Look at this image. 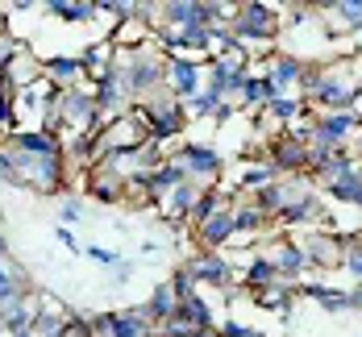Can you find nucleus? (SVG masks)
Masks as SVG:
<instances>
[{
	"mask_svg": "<svg viewBox=\"0 0 362 337\" xmlns=\"http://www.w3.org/2000/svg\"><path fill=\"white\" fill-rule=\"evenodd\" d=\"M296 96L313 112H354L362 96V54H346L333 63H308Z\"/></svg>",
	"mask_w": 362,
	"mask_h": 337,
	"instance_id": "obj_1",
	"label": "nucleus"
},
{
	"mask_svg": "<svg viewBox=\"0 0 362 337\" xmlns=\"http://www.w3.org/2000/svg\"><path fill=\"white\" fill-rule=\"evenodd\" d=\"M134 112H138V121L146 125V134H150L158 146L183 138V129H187V112H183V105L171 96V92H158L154 100L134 105Z\"/></svg>",
	"mask_w": 362,
	"mask_h": 337,
	"instance_id": "obj_2",
	"label": "nucleus"
},
{
	"mask_svg": "<svg viewBox=\"0 0 362 337\" xmlns=\"http://www.w3.org/2000/svg\"><path fill=\"white\" fill-rule=\"evenodd\" d=\"M279 8L275 4H258V0H250V4H238V13H233V21H229V34L238 37L242 46L250 42L254 46H262V42H275V34H279Z\"/></svg>",
	"mask_w": 362,
	"mask_h": 337,
	"instance_id": "obj_3",
	"label": "nucleus"
},
{
	"mask_svg": "<svg viewBox=\"0 0 362 337\" xmlns=\"http://www.w3.org/2000/svg\"><path fill=\"white\" fill-rule=\"evenodd\" d=\"M167 158H175L183 171H187V179H196L200 187H217L221 171H225V158H221V150L213 142H183Z\"/></svg>",
	"mask_w": 362,
	"mask_h": 337,
	"instance_id": "obj_4",
	"label": "nucleus"
},
{
	"mask_svg": "<svg viewBox=\"0 0 362 337\" xmlns=\"http://www.w3.org/2000/svg\"><path fill=\"white\" fill-rule=\"evenodd\" d=\"M167 92H171L180 105L192 100V96H200V92H204V63L192 59V54L167 59Z\"/></svg>",
	"mask_w": 362,
	"mask_h": 337,
	"instance_id": "obj_5",
	"label": "nucleus"
},
{
	"mask_svg": "<svg viewBox=\"0 0 362 337\" xmlns=\"http://www.w3.org/2000/svg\"><path fill=\"white\" fill-rule=\"evenodd\" d=\"M88 83H92V92H96V109H100V117H105V121L125 117V109L134 112V100H129V92H125V83H121L117 67L100 71L96 79H88Z\"/></svg>",
	"mask_w": 362,
	"mask_h": 337,
	"instance_id": "obj_6",
	"label": "nucleus"
},
{
	"mask_svg": "<svg viewBox=\"0 0 362 337\" xmlns=\"http://www.w3.org/2000/svg\"><path fill=\"white\" fill-rule=\"evenodd\" d=\"M350 138H358V117L354 112H313V142L346 150Z\"/></svg>",
	"mask_w": 362,
	"mask_h": 337,
	"instance_id": "obj_7",
	"label": "nucleus"
},
{
	"mask_svg": "<svg viewBox=\"0 0 362 337\" xmlns=\"http://www.w3.org/2000/svg\"><path fill=\"white\" fill-rule=\"evenodd\" d=\"M183 271L196 279V283H209V288H229V279H233V262L225 259L221 250H196L192 259L183 262Z\"/></svg>",
	"mask_w": 362,
	"mask_h": 337,
	"instance_id": "obj_8",
	"label": "nucleus"
},
{
	"mask_svg": "<svg viewBox=\"0 0 362 337\" xmlns=\"http://www.w3.org/2000/svg\"><path fill=\"white\" fill-rule=\"evenodd\" d=\"M267 162L279 171V175H308V146L296 142L288 129L267 146Z\"/></svg>",
	"mask_w": 362,
	"mask_h": 337,
	"instance_id": "obj_9",
	"label": "nucleus"
},
{
	"mask_svg": "<svg viewBox=\"0 0 362 337\" xmlns=\"http://www.w3.org/2000/svg\"><path fill=\"white\" fill-rule=\"evenodd\" d=\"M238 233V221H233V204H225L217 208L209 221L192 225V237H196V246L200 250H221V246H229V237Z\"/></svg>",
	"mask_w": 362,
	"mask_h": 337,
	"instance_id": "obj_10",
	"label": "nucleus"
},
{
	"mask_svg": "<svg viewBox=\"0 0 362 337\" xmlns=\"http://www.w3.org/2000/svg\"><path fill=\"white\" fill-rule=\"evenodd\" d=\"M308 71V63L291 50H279V54H267L262 63V75H271V83L279 88V96H291V88H300V79Z\"/></svg>",
	"mask_w": 362,
	"mask_h": 337,
	"instance_id": "obj_11",
	"label": "nucleus"
},
{
	"mask_svg": "<svg viewBox=\"0 0 362 337\" xmlns=\"http://www.w3.org/2000/svg\"><path fill=\"white\" fill-rule=\"evenodd\" d=\"M42 79L50 83V88H79V83H88V71H83V63H79V54H50V59H42Z\"/></svg>",
	"mask_w": 362,
	"mask_h": 337,
	"instance_id": "obj_12",
	"label": "nucleus"
},
{
	"mask_svg": "<svg viewBox=\"0 0 362 337\" xmlns=\"http://www.w3.org/2000/svg\"><path fill=\"white\" fill-rule=\"evenodd\" d=\"M321 217H325V196L321 191H304V196H296L288 208L279 213V225L304 229V225H321Z\"/></svg>",
	"mask_w": 362,
	"mask_h": 337,
	"instance_id": "obj_13",
	"label": "nucleus"
},
{
	"mask_svg": "<svg viewBox=\"0 0 362 337\" xmlns=\"http://www.w3.org/2000/svg\"><path fill=\"white\" fill-rule=\"evenodd\" d=\"M275 271H279V279H291V283H300V275L308 271V250H304V242H296V237H279L275 242Z\"/></svg>",
	"mask_w": 362,
	"mask_h": 337,
	"instance_id": "obj_14",
	"label": "nucleus"
},
{
	"mask_svg": "<svg viewBox=\"0 0 362 337\" xmlns=\"http://www.w3.org/2000/svg\"><path fill=\"white\" fill-rule=\"evenodd\" d=\"M341 246H346V237H337V233H313V237L304 242L308 266H313V271H333V266H341Z\"/></svg>",
	"mask_w": 362,
	"mask_h": 337,
	"instance_id": "obj_15",
	"label": "nucleus"
},
{
	"mask_svg": "<svg viewBox=\"0 0 362 337\" xmlns=\"http://www.w3.org/2000/svg\"><path fill=\"white\" fill-rule=\"evenodd\" d=\"M317 8H321V21L341 30V34H358L362 30V0H325Z\"/></svg>",
	"mask_w": 362,
	"mask_h": 337,
	"instance_id": "obj_16",
	"label": "nucleus"
},
{
	"mask_svg": "<svg viewBox=\"0 0 362 337\" xmlns=\"http://www.w3.org/2000/svg\"><path fill=\"white\" fill-rule=\"evenodd\" d=\"M46 17L63 21V25H88V21H100V4L96 0H50L42 4Z\"/></svg>",
	"mask_w": 362,
	"mask_h": 337,
	"instance_id": "obj_17",
	"label": "nucleus"
},
{
	"mask_svg": "<svg viewBox=\"0 0 362 337\" xmlns=\"http://www.w3.org/2000/svg\"><path fill=\"white\" fill-rule=\"evenodd\" d=\"M300 296L317 300L321 312H333V317H346V312H350V292H341V288H333V283H321V279L300 283Z\"/></svg>",
	"mask_w": 362,
	"mask_h": 337,
	"instance_id": "obj_18",
	"label": "nucleus"
},
{
	"mask_svg": "<svg viewBox=\"0 0 362 337\" xmlns=\"http://www.w3.org/2000/svg\"><path fill=\"white\" fill-rule=\"evenodd\" d=\"M296 296H300V283H291V279H275L271 288L254 292V304H258V308H267V312H284V321H288Z\"/></svg>",
	"mask_w": 362,
	"mask_h": 337,
	"instance_id": "obj_19",
	"label": "nucleus"
},
{
	"mask_svg": "<svg viewBox=\"0 0 362 337\" xmlns=\"http://www.w3.org/2000/svg\"><path fill=\"white\" fill-rule=\"evenodd\" d=\"M25 296H34V288H30L25 271H21V266H13V259L0 262V308H13V304H21Z\"/></svg>",
	"mask_w": 362,
	"mask_h": 337,
	"instance_id": "obj_20",
	"label": "nucleus"
},
{
	"mask_svg": "<svg viewBox=\"0 0 362 337\" xmlns=\"http://www.w3.org/2000/svg\"><path fill=\"white\" fill-rule=\"evenodd\" d=\"M279 96V88L271 83V75H258V71H250L246 75V83H242V96H238V109H267L271 100Z\"/></svg>",
	"mask_w": 362,
	"mask_h": 337,
	"instance_id": "obj_21",
	"label": "nucleus"
},
{
	"mask_svg": "<svg viewBox=\"0 0 362 337\" xmlns=\"http://www.w3.org/2000/svg\"><path fill=\"white\" fill-rule=\"evenodd\" d=\"M200 191H204V187L196 184V179L180 184L171 196H167V200H163V213H167L171 221H183V225H187V221H192V208H196V200H200Z\"/></svg>",
	"mask_w": 362,
	"mask_h": 337,
	"instance_id": "obj_22",
	"label": "nucleus"
},
{
	"mask_svg": "<svg viewBox=\"0 0 362 337\" xmlns=\"http://www.w3.org/2000/svg\"><path fill=\"white\" fill-rule=\"evenodd\" d=\"M175 308H180V300H175V292H171V283H167V279L154 283V292H150V300H146V317H150V325L163 329V325L175 317Z\"/></svg>",
	"mask_w": 362,
	"mask_h": 337,
	"instance_id": "obj_23",
	"label": "nucleus"
},
{
	"mask_svg": "<svg viewBox=\"0 0 362 337\" xmlns=\"http://www.w3.org/2000/svg\"><path fill=\"white\" fill-rule=\"evenodd\" d=\"M154 329L150 317H146V304L142 308H112V329L109 337H146Z\"/></svg>",
	"mask_w": 362,
	"mask_h": 337,
	"instance_id": "obj_24",
	"label": "nucleus"
},
{
	"mask_svg": "<svg viewBox=\"0 0 362 337\" xmlns=\"http://www.w3.org/2000/svg\"><path fill=\"white\" fill-rule=\"evenodd\" d=\"M329 200H337V204H350V208H362V162L350 171V175H341V179H333V184H321Z\"/></svg>",
	"mask_w": 362,
	"mask_h": 337,
	"instance_id": "obj_25",
	"label": "nucleus"
},
{
	"mask_svg": "<svg viewBox=\"0 0 362 337\" xmlns=\"http://www.w3.org/2000/svg\"><path fill=\"white\" fill-rule=\"evenodd\" d=\"M4 79H8V92H25V88H42L46 79H42V63H37L34 54H21L8 71H4Z\"/></svg>",
	"mask_w": 362,
	"mask_h": 337,
	"instance_id": "obj_26",
	"label": "nucleus"
},
{
	"mask_svg": "<svg viewBox=\"0 0 362 337\" xmlns=\"http://www.w3.org/2000/svg\"><path fill=\"white\" fill-rule=\"evenodd\" d=\"M262 117H271V121H279V125H288V129H291L296 121L313 117V109H308V105H304V100H300V96L291 92V96H275V100H271V105L262 109Z\"/></svg>",
	"mask_w": 362,
	"mask_h": 337,
	"instance_id": "obj_27",
	"label": "nucleus"
},
{
	"mask_svg": "<svg viewBox=\"0 0 362 337\" xmlns=\"http://www.w3.org/2000/svg\"><path fill=\"white\" fill-rule=\"evenodd\" d=\"M275 279H279V271H275L271 254H254L250 266H246V275H242V283L250 288V296H254V292H262V288H271Z\"/></svg>",
	"mask_w": 362,
	"mask_h": 337,
	"instance_id": "obj_28",
	"label": "nucleus"
},
{
	"mask_svg": "<svg viewBox=\"0 0 362 337\" xmlns=\"http://www.w3.org/2000/svg\"><path fill=\"white\" fill-rule=\"evenodd\" d=\"M175 317H180V321H187V325H196V329H217L213 308H209V300L200 296V292H196L192 300H183L180 308H175Z\"/></svg>",
	"mask_w": 362,
	"mask_h": 337,
	"instance_id": "obj_29",
	"label": "nucleus"
},
{
	"mask_svg": "<svg viewBox=\"0 0 362 337\" xmlns=\"http://www.w3.org/2000/svg\"><path fill=\"white\" fill-rule=\"evenodd\" d=\"M233 221H238V233H262L267 225H271V217L254 204V200H246V204H233Z\"/></svg>",
	"mask_w": 362,
	"mask_h": 337,
	"instance_id": "obj_30",
	"label": "nucleus"
},
{
	"mask_svg": "<svg viewBox=\"0 0 362 337\" xmlns=\"http://www.w3.org/2000/svg\"><path fill=\"white\" fill-rule=\"evenodd\" d=\"M279 179V171L271 167V162H254V167H246L242 171V184H238V191H250V196H258L267 184H275Z\"/></svg>",
	"mask_w": 362,
	"mask_h": 337,
	"instance_id": "obj_31",
	"label": "nucleus"
},
{
	"mask_svg": "<svg viewBox=\"0 0 362 337\" xmlns=\"http://www.w3.org/2000/svg\"><path fill=\"white\" fill-rule=\"evenodd\" d=\"M354 167H358V158H354V150L346 146V150H337V154L329 158L325 167L317 171V179H321V184H333V179H341V175H350Z\"/></svg>",
	"mask_w": 362,
	"mask_h": 337,
	"instance_id": "obj_32",
	"label": "nucleus"
},
{
	"mask_svg": "<svg viewBox=\"0 0 362 337\" xmlns=\"http://www.w3.org/2000/svg\"><path fill=\"white\" fill-rule=\"evenodd\" d=\"M341 271L354 283H362V233L358 237H346V246H341Z\"/></svg>",
	"mask_w": 362,
	"mask_h": 337,
	"instance_id": "obj_33",
	"label": "nucleus"
},
{
	"mask_svg": "<svg viewBox=\"0 0 362 337\" xmlns=\"http://www.w3.org/2000/svg\"><path fill=\"white\" fill-rule=\"evenodd\" d=\"M21 54H25V42L13 34V30H0V75L8 71Z\"/></svg>",
	"mask_w": 362,
	"mask_h": 337,
	"instance_id": "obj_34",
	"label": "nucleus"
},
{
	"mask_svg": "<svg viewBox=\"0 0 362 337\" xmlns=\"http://www.w3.org/2000/svg\"><path fill=\"white\" fill-rule=\"evenodd\" d=\"M217 105H225V100H217L213 92H200V96L183 100V112H187V121H204V117H213V112H217Z\"/></svg>",
	"mask_w": 362,
	"mask_h": 337,
	"instance_id": "obj_35",
	"label": "nucleus"
},
{
	"mask_svg": "<svg viewBox=\"0 0 362 337\" xmlns=\"http://www.w3.org/2000/svg\"><path fill=\"white\" fill-rule=\"evenodd\" d=\"M167 283H171V292H175V300H180V304H183V300L196 296V279H192V275H187L183 266L175 271V275H171V279H167Z\"/></svg>",
	"mask_w": 362,
	"mask_h": 337,
	"instance_id": "obj_36",
	"label": "nucleus"
},
{
	"mask_svg": "<svg viewBox=\"0 0 362 337\" xmlns=\"http://www.w3.org/2000/svg\"><path fill=\"white\" fill-rule=\"evenodd\" d=\"M79 221H83V204L67 196V200L59 204V225H67V229H71V225H79Z\"/></svg>",
	"mask_w": 362,
	"mask_h": 337,
	"instance_id": "obj_37",
	"label": "nucleus"
},
{
	"mask_svg": "<svg viewBox=\"0 0 362 337\" xmlns=\"http://www.w3.org/2000/svg\"><path fill=\"white\" fill-rule=\"evenodd\" d=\"M217 337H262V333H258V329H250V325H242V321H233V317H229V321H221V325H217Z\"/></svg>",
	"mask_w": 362,
	"mask_h": 337,
	"instance_id": "obj_38",
	"label": "nucleus"
},
{
	"mask_svg": "<svg viewBox=\"0 0 362 337\" xmlns=\"http://www.w3.org/2000/svg\"><path fill=\"white\" fill-rule=\"evenodd\" d=\"M83 254L92 262H100V266H117V262L125 259V254H117V250H105V246H83Z\"/></svg>",
	"mask_w": 362,
	"mask_h": 337,
	"instance_id": "obj_39",
	"label": "nucleus"
},
{
	"mask_svg": "<svg viewBox=\"0 0 362 337\" xmlns=\"http://www.w3.org/2000/svg\"><path fill=\"white\" fill-rule=\"evenodd\" d=\"M134 271H138V262H134V259H121L117 266H112V283H129V279H134Z\"/></svg>",
	"mask_w": 362,
	"mask_h": 337,
	"instance_id": "obj_40",
	"label": "nucleus"
},
{
	"mask_svg": "<svg viewBox=\"0 0 362 337\" xmlns=\"http://www.w3.org/2000/svg\"><path fill=\"white\" fill-rule=\"evenodd\" d=\"M54 242H59V246H63V250H83V246H79V242H75V233L71 229H67V225H59V229H54Z\"/></svg>",
	"mask_w": 362,
	"mask_h": 337,
	"instance_id": "obj_41",
	"label": "nucleus"
},
{
	"mask_svg": "<svg viewBox=\"0 0 362 337\" xmlns=\"http://www.w3.org/2000/svg\"><path fill=\"white\" fill-rule=\"evenodd\" d=\"M233 112H238V105H233V100H225V105H217L213 121H217V125H229V121H233Z\"/></svg>",
	"mask_w": 362,
	"mask_h": 337,
	"instance_id": "obj_42",
	"label": "nucleus"
},
{
	"mask_svg": "<svg viewBox=\"0 0 362 337\" xmlns=\"http://www.w3.org/2000/svg\"><path fill=\"white\" fill-rule=\"evenodd\" d=\"M350 312H362V283L350 288Z\"/></svg>",
	"mask_w": 362,
	"mask_h": 337,
	"instance_id": "obj_43",
	"label": "nucleus"
},
{
	"mask_svg": "<svg viewBox=\"0 0 362 337\" xmlns=\"http://www.w3.org/2000/svg\"><path fill=\"white\" fill-rule=\"evenodd\" d=\"M163 246H158V237H150V242H142V254H158Z\"/></svg>",
	"mask_w": 362,
	"mask_h": 337,
	"instance_id": "obj_44",
	"label": "nucleus"
},
{
	"mask_svg": "<svg viewBox=\"0 0 362 337\" xmlns=\"http://www.w3.org/2000/svg\"><path fill=\"white\" fill-rule=\"evenodd\" d=\"M0 262H8V237L0 233Z\"/></svg>",
	"mask_w": 362,
	"mask_h": 337,
	"instance_id": "obj_45",
	"label": "nucleus"
},
{
	"mask_svg": "<svg viewBox=\"0 0 362 337\" xmlns=\"http://www.w3.org/2000/svg\"><path fill=\"white\" fill-rule=\"evenodd\" d=\"M192 337H217V329H196Z\"/></svg>",
	"mask_w": 362,
	"mask_h": 337,
	"instance_id": "obj_46",
	"label": "nucleus"
},
{
	"mask_svg": "<svg viewBox=\"0 0 362 337\" xmlns=\"http://www.w3.org/2000/svg\"><path fill=\"white\" fill-rule=\"evenodd\" d=\"M358 117V150H362V112H354Z\"/></svg>",
	"mask_w": 362,
	"mask_h": 337,
	"instance_id": "obj_47",
	"label": "nucleus"
},
{
	"mask_svg": "<svg viewBox=\"0 0 362 337\" xmlns=\"http://www.w3.org/2000/svg\"><path fill=\"white\" fill-rule=\"evenodd\" d=\"M4 92H8V79H4V75H0V96H4Z\"/></svg>",
	"mask_w": 362,
	"mask_h": 337,
	"instance_id": "obj_48",
	"label": "nucleus"
},
{
	"mask_svg": "<svg viewBox=\"0 0 362 337\" xmlns=\"http://www.w3.org/2000/svg\"><path fill=\"white\" fill-rule=\"evenodd\" d=\"M0 30H8V17H4V13H0Z\"/></svg>",
	"mask_w": 362,
	"mask_h": 337,
	"instance_id": "obj_49",
	"label": "nucleus"
},
{
	"mask_svg": "<svg viewBox=\"0 0 362 337\" xmlns=\"http://www.w3.org/2000/svg\"><path fill=\"white\" fill-rule=\"evenodd\" d=\"M146 337H163V333H158V329H150V333H146Z\"/></svg>",
	"mask_w": 362,
	"mask_h": 337,
	"instance_id": "obj_50",
	"label": "nucleus"
},
{
	"mask_svg": "<svg viewBox=\"0 0 362 337\" xmlns=\"http://www.w3.org/2000/svg\"><path fill=\"white\" fill-rule=\"evenodd\" d=\"M17 337H37V333H17Z\"/></svg>",
	"mask_w": 362,
	"mask_h": 337,
	"instance_id": "obj_51",
	"label": "nucleus"
}]
</instances>
